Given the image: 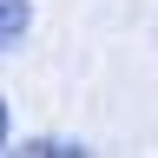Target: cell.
<instances>
[{
  "label": "cell",
  "mask_w": 158,
  "mask_h": 158,
  "mask_svg": "<svg viewBox=\"0 0 158 158\" xmlns=\"http://www.w3.org/2000/svg\"><path fill=\"white\" fill-rule=\"evenodd\" d=\"M27 20H33V7H27V0H0V53H7L13 40L27 33Z\"/></svg>",
  "instance_id": "6da1fadb"
},
{
  "label": "cell",
  "mask_w": 158,
  "mask_h": 158,
  "mask_svg": "<svg viewBox=\"0 0 158 158\" xmlns=\"http://www.w3.org/2000/svg\"><path fill=\"white\" fill-rule=\"evenodd\" d=\"M0 152H7V99H0Z\"/></svg>",
  "instance_id": "7a4b0ae2"
}]
</instances>
